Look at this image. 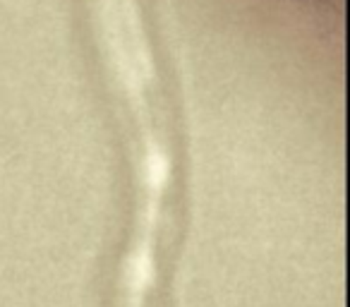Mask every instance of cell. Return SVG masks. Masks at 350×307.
Returning a JSON list of instances; mask_svg holds the SVG:
<instances>
[]
</instances>
